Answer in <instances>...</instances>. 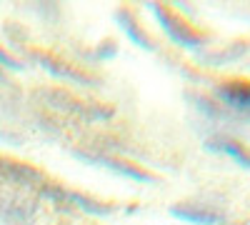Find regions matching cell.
<instances>
[{"mask_svg": "<svg viewBox=\"0 0 250 225\" xmlns=\"http://www.w3.org/2000/svg\"><path fill=\"white\" fill-rule=\"evenodd\" d=\"M150 10L153 15L158 18L160 28L165 30V35H168L173 43H178L180 48H200L205 43V35L200 30H195L190 23H188L185 18H180L173 8H165L160 3H150Z\"/></svg>", "mask_w": 250, "mask_h": 225, "instance_id": "cell-2", "label": "cell"}, {"mask_svg": "<svg viewBox=\"0 0 250 225\" xmlns=\"http://www.w3.org/2000/svg\"><path fill=\"white\" fill-rule=\"evenodd\" d=\"M215 95L230 113L250 115V80H223L215 85Z\"/></svg>", "mask_w": 250, "mask_h": 225, "instance_id": "cell-7", "label": "cell"}, {"mask_svg": "<svg viewBox=\"0 0 250 225\" xmlns=\"http://www.w3.org/2000/svg\"><path fill=\"white\" fill-rule=\"evenodd\" d=\"M115 20H118V25L125 30V35H128L135 45H140L143 50H155L153 40L148 38V33L140 28V23L133 18V13H130L128 8H118V10H115Z\"/></svg>", "mask_w": 250, "mask_h": 225, "instance_id": "cell-11", "label": "cell"}, {"mask_svg": "<svg viewBox=\"0 0 250 225\" xmlns=\"http://www.w3.org/2000/svg\"><path fill=\"white\" fill-rule=\"evenodd\" d=\"M35 98L40 100V103H45V105L60 110V113H68V115H75V118H83V120H105V118H113V108L80 100V98H75L73 93L62 90V88H40V90H35Z\"/></svg>", "mask_w": 250, "mask_h": 225, "instance_id": "cell-1", "label": "cell"}, {"mask_svg": "<svg viewBox=\"0 0 250 225\" xmlns=\"http://www.w3.org/2000/svg\"><path fill=\"white\" fill-rule=\"evenodd\" d=\"M75 158L90 163V165H100L105 170H113L123 178H130V180H138V183H155L158 178L148 170H143L140 165H135V163H128L123 158H115V155H100V153H85V150H75L73 153Z\"/></svg>", "mask_w": 250, "mask_h": 225, "instance_id": "cell-3", "label": "cell"}, {"mask_svg": "<svg viewBox=\"0 0 250 225\" xmlns=\"http://www.w3.org/2000/svg\"><path fill=\"white\" fill-rule=\"evenodd\" d=\"M205 148L213 150V153H223L228 158H233L238 165H243L245 170H250V150L243 145V143L228 138V135H213V138H208Z\"/></svg>", "mask_w": 250, "mask_h": 225, "instance_id": "cell-10", "label": "cell"}, {"mask_svg": "<svg viewBox=\"0 0 250 225\" xmlns=\"http://www.w3.org/2000/svg\"><path fill=\"white\" fill-rule=\"evenodd\" d=\"M60 225H68V223H60Z\"/></svg>", "mask_w": 250, "mask_h": 225, "instance_id": "cell-16", "label": "cell"}, {"mask_svg": "<svg viewBox=\"0 0 250 225\" xmlns=\"http://www.w3.org/2000/svg\"><path fill=\"white\" fill-rule=\"evenodd\" d=\"M30 55H33L50 75H55V78L73 80V83H78V85H95V78H90L88 73L78 70L73 63H65V60H60V58H55V55H50V53H40V50H33Z\"/></svg>", "mask_w": 250, "mask_h": 225, "instance_id": "cell-9", "label": "cell"}, {"mask_svg": "<svg viewBox=\"0 0 250 225\" xmlns=\"http://www.w3.org/2000/svg\"><path fill=\"white\" fill-rule=\"evenodd\" d=\"M45 198L55 200V203H70V205L80 208V210H85L90 215H100V218H105L113 213V205L110 203H100L95 198H88V195H83V193H75V190H65V188H60V185H53V183H48V185L40 190Z\"/></svg>", "mask_w": 250, "mask_h": 225, "instance_id": "cell-6", "label": "cell"}, {"mask_svg": "<svg viewBox=\"0 0 250 225\" xmlns=\"http://www.w3.org/2000/svg\"><path fill=\"white\" fill-rule=\"evenodd\" d=\"M5 83H8V78H5V75H0V85H5Z\"/></svg>", "mask_w": 250, "mask_h": 225, "instance_id": "cell-15", "label": "cell"}, {"mask_svg": "<svg viewBox=\"0 0 250 225\" xmlns=\"http://www.w3.org/2000/svg\"><path fill=\"white\" fill-rule=\"evenodd\" d=\"M173 218H180L185 223H195V225H220L225 223V210L208 205V203H178L170 208Z\"/></svg>", "mask_w": 250, "mask_h": 225, "instance_id": "cell-8", "label": "cell"}, {"mask_svg": "<svg viewBox=\"0 0 250 225\" xmlns=\"http://www.w3.org/2000/svg\"><path fill=\"white\" fill-rule=\"evenodd\" d=\"M115 53H118V48H115L113 43H105L100 50H95L93 55H95V58H110V55H115Z\"/></svg>", "mask_w": 250, "mask_h": 225, "instance_id": "cell-14", "label": "cell"}, {"mask_svg": "<svg viewBox=\"0 0 250 225\" xmlns=\"http://www.w3.org/2000/svg\"><path fill=\"white\" fill-rule=\"evenodd\" d=\"M38 213V203L20 193L0 195V223L3 225H30Z\"/></svg>", "mask_w": 250, "mask_h": 225, "instance_id": "cell-5", "label": "cell"}, {"mask_svg": "<svg viewBox=\"0 0 250 225\" xmlns=\"http://www.w3.org/2000/svg\"><path fill=\"white\" fill-rule=\"evenodd\" d=\"M250 53V43L248 40H238V43H228L220 50H210V53H200V60L208 65H225L233 63V60H240L243 55Z\"/></svg>", "mask_w": 250, "mask_h": 225, "instance_id": "cell-12", "label": "cell"}, {"mask_svg": "<svg viewBox=\"0 0 250 225\" xmlns=\"http://www.w3.org/2000/svg\"><path fill=\"white\" fill-rule=\"evenodd\" d=\"M0 180L18 185V188H30V190L33 188L43 190L48 185L45 175L38 168L28 165V163H20V160H8V158H0Z\"/></svg>", "mask_w": 250, "mask_h": 225, "instance_id": "cell-4", "label": "cell"}, {"mask_svg": "<svg viewBox=\"0 0 250 225\" xmlns=\"http://www.w3.org/2000/svg\"><path fill=\"white\" fill-rule=\"evenodd\" d=\"M0 65H3V68H13V70H23L25 68L23 63H18V60L10 53H5L3 48H0Z\"/></svg>", "mask_w": 250, "mask_h": 225, "instance_id": "cell-13", "label": "cell"}]
</instances>
